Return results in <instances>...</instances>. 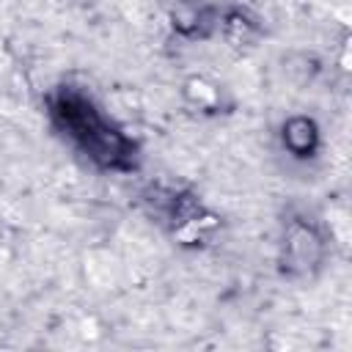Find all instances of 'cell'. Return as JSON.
<instances>
[{"instance_id":"6da1fadb","label":"cell","mask_w":352,"mask_h":352,"mask_svg":"<svg viewBox=\"0 0 352 352\" xmlns=\"http://www.w3.org/2000/svg\"><path fill=\"white\" fill-rule=\"evenodd\" d=\"M322 253H324V242H322L319 231L314 228V223L294 217L283 231V256H280L283 272L305 275L314 267H319Z\"/></svg>"},{"instance_id":"7a4b0ae2","label":"cell","mask_w":352,"mask_h":352,"mask_svg":"<svg viewBox=\"0 0 352 352\" xmlns=\"http://www.w3.org/2000/svg\"><path fill=\"white\" fill-rule=\"evenodd\" d=\"M316 140H319V132H316V124L311 118L294 116L283 124V146L294 157H311L316 148Z\"/></svg>"}]
</instances>
